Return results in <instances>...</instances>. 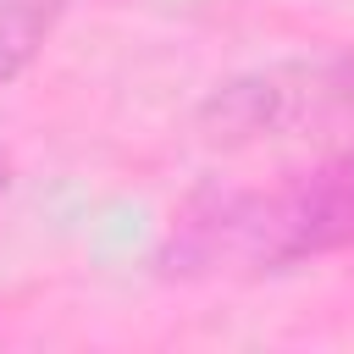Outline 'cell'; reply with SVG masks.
Masks as SVG:
<instances>
[{
	"instance_id": "6da1fadb",
	"label": "cell",
	"mask_w": 354,
	"mask_h": 354,
	"mask_svg": "<svg viewBox=\"0 0 354 354\" xmlns=\"http://www.w3.org/2000/svg\"><path fill=\"white\" fill-rule=\"evenodd\" d=\"M354 249V155L249 194H205L166 243V271H288Z\"/></svg>"
},
{
	"instance_id": "7a4b0ae2",
	"label": "cell",
	"mask_w": 354,
	"mask_h": 354,
	"mask_svg": "<svg viewBox=\"0 0 354 354\" xmlns=\"http://www.w3.org/2000/svg\"><path fill=\"white\" fill-rule=\"evenodd\" d=\"M354 111V55L337 61H299V66H271L260 77H243L221 88L205 116L221 127L216 138H254V133H293L326 116Z\"/></svg>"
},
{
	"instance_id": "3957f363",
	"label": "cell",
	"mask_w": 354,
	"mask_h": 354,
	"mask_svg": "<svg viewBox=\"0 0 354 354\" xmlns=\"http://www.w3.org/2000/svg\"><path fill=\"white\" fill-rule=\"evenodd\" d=\"M50 17H55V0H0V83L50 33Z\"/></svg>"
},
{
	"instance_id": "277c9868",
	"label": "cell",
	"mask_w": 354,
	"mask_h": 354,
	"mask_svg": "<svg viewBox=\"0 0 354 354\" xmlns=\"http://www.w3.org/2000/svg\"><path fill=\"white\" fill-rule=\"evenodd\" d=\"M0 194H6V177H0Z\"/></svg>"
}]
</instances>
